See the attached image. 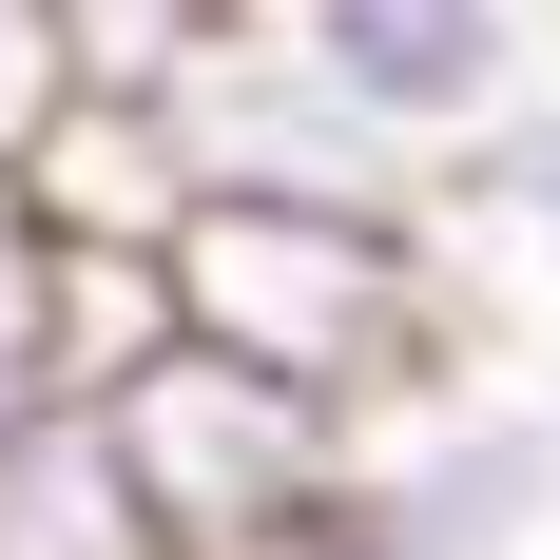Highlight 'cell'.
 <instances>
[{
	"instance_id": "cell-1",
	"label": "cell",
	"mask_w": 560,
	"mask_h": 560,
	"mask_svg": "<svg viewBox=\"0 0 560 560\" xmlns=\"http://www.w3.org/2000/svg\"><path fill=\"white\" fill-rule=\"evenodd\" d=\"M174 290V348H213L252 387L329 406L348 445H387L425 406L464 387V252L445 213L406 194V213H271V194H194L155 252Z\"/></svg>"
},
{
	"instance_id": "cell-2",
	"label": "cell",
	"mask_w": 560,
	"mask_h": 560,
	"mask_svg": "<svg viewBox=\"0 0 560 560\" xmlns=\"http://www.w3.org/2000/svg\"><path fill=\"white\" fill-rule=\"evenodd\" d=\"M97 445H116V503H136L155 560H290L310 503L348 483L329 406L252 387V368H213V348H155V368L97 406Z\"/></svg>"
},
{
	"instance_id": "cell-3",
	"label": "cell",
	"mask_w": 560,
	"mask_h": 560,
	"mask_svg": "<svg viewBox=\"0 0 560 560\" xmlns=\"http://www.w3.org/2000/svg\"><path fill=\"white\" fill-rule=\"evenodd\" d=\"M560 522V406L522 387H445L425 425L348 445V483L310 503L290 560H522Z\"/></svg>"
},
{
	"instance_id": "cell-4",
	"label": "cell",
	"mask_w": 560,
	"mask_h": 560,
	"mask_svg": "<svg viewBox=\"0 0 560 560\" xmlns=\"http://www.w3.org/2000/svg\"><path fill=\"white\" fill-rule=\"evenodd\" d=\"M271 39H290V78H310L387 174H445L464 136L522 97V58H541L503 0H271Z\"/></svg>"
},
{
	"instance_id": "cell-5",
	"label": "cell",
	"mask_w": 560,
	"mask_h": 560,
	"mask_svg": "<svg viewBox=\"0 0 560 560\" xmlns=\"http://www.w3.org/2000/svg\"><path fill=\"white\" fill-rule=\"evenodd\" d=\"M425 213H464L445 252H522V271L560 290V78H522V97L483 116L445 174H425Z\"/></svg>"
},
{
	"instance_id": "cell-6",
	"label": "cell",
	"mask_w": 560,
	"mask_h": 560,
	"mask_svg": "<svg viewBox=\"0 0 560 560\" xmlns=\"http://www.w3.org/2000/svg\"><path fill=\"white\" fill-rule=\"evenodd\" d=\"M0 560H155L136 503H116V445L78 425V406L0 425Z\"/></svg>"
},
{
	"instance_id": "cell-7",
	"label": "cell",
	"mask_w": 560,
	"mask_h": 560,
	"mask_svg": "<svg viewBox=\"0 0 560 560\" xmlns=\"http://www.w3.org/2000/svg\"><path fill=\"white\" fill-rule=\"evenodd\" d=\"M174 348V290H155V252H58V310H39V387L97 425L136 368Z\"/></svg>"
},
{
	"instance_id": "cell-8",
	"label": "cell",
	"mask_w": 560,
	"mask_h": 560,
	"mask_svg": "<svg viewBox=\"0 0 560 560\" xmlns=\"http://www.w3.org/2000/svg\"><path fill=\"white\" fill-rule=\"evenodd\" d=\"M39 310H58V232L20 213V194H0V425H39Z\"/></svg>"
},
{
	"instance_id": "cell-9",
	"label": "cell",
	"mask_w": 560,
	"mask_h": 560,
	"mask_svg": "<svg viewBox=\"0 0 560 560\" xmlns=\"http://www.w3.org/2000/svg\"><path fill=\"white\" fill-rule=\"evenodd\" d=\"M39 116H58V0H0V174L39 155Z\"/></svg>"
}]
</instances>
